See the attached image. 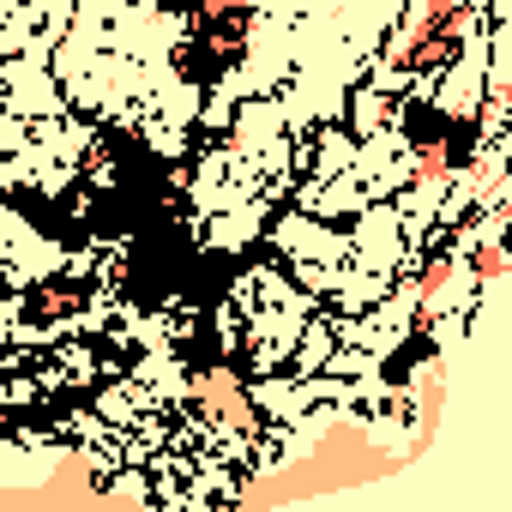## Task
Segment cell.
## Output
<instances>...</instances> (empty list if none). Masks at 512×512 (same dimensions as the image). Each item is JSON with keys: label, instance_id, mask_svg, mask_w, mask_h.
I'll return each instance as SVG.
<instances>
[{"label": "cell", "instance_id": "5b68a950", "mask_svg": "<svg viewBox=\"0 0 512 512\" xmlns=\"http://www.w3.org/2000/svg\"><path fill=\"white\" fill-rule=\"evenodd\" d=\"M500 266H506V253H500V241H482V247H476V278L488 284V278H500Z\"/></svg>", "mask_w": 512, "mask_h": 512}, {"label": "cell", "instance_id": "8992f818", "mask_svg": "<svg viewBox=\"0 0 512 512\" xmlns=\"http://www.w3.org/2000/svg\"><path fill=\"white\" fill-rule=\"evenodd\" d=\"M446 278H452V272H446V266H434V272H428V278H422V302H434V296H440V290H446Z\"/></svg>", "mask_w": 512, "mask_h": 512}, {"label": "cell", "instance_id": "277c9868", "mask_svg": "<svg viewBox=\"0 0 512 512\" xmlns=\"http://www.w3.org/2000/svg\"><path fill=\"white\" fill-rule=\"evenodd\" d=\"M446 163H452V151H446V145H422V151H416V175H422V181H440V175H446Z\"/></svg>", "mask_w": 512, "mask_h": 512}, {"label": "cell", "instance_id": "3957f363", "mask_svg": "<svg viewBox=\"0 0 512 512\" xmlns=\"http://www.w3.org/2000/svg\"><path fill=\"white\" fill-rule=\"evenodd\" d=\"M193 25L205 37H235L247 25V13H241V0H193Z\"/></svg>", "mask_w": 512, "mask_h": 512}, {"label": "cell", "instance_id": "7a4b0ae2", "mask_svg": "<svg viewBox=\"0 0 512 512\" xmlns=\"http://www.w3.org/2000/svg\"><path fill=\"white\" fill-rule=\"evenodd\" d=\"M199 398H205V410H211L217 422L253 428V410H247V398H241V386H235L229 374H199Z\"/></svg>", "mask_w": 512, "mask_h": 512}, {"label": "cell", "instance_id": "6da1fadb", "mask_svg": "<svg viewBox=\"0 0 512 512\" xmlns=\"http://www.w3.org/2000/svg\"><path fill=\"white\" fill-rule=\"evenodd\" d=\"M464 37H470L464 0H422L404 25V37H398V49H392V67L398 73H440L464 55Z\"/></svg>", "mask_w": 512, "mask_h": 512}]
</instances>
